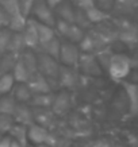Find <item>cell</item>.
I'll use <instances>...</instances> for the list:
<instances>
[{"instance_id":"6da1fadb","label":"cell","mask_w":138,"mask_h":147,"mask_svg":"<svg viewBox=\"0 0 138 147\" xmlns=\"http://www.w3.org/2000/svg\"><path fill=\"white\" fill-rule=\"evenodd\" d=\"M135 67V63L133 62V59L126 55V54H112L111 59L108 62L107 70L108 74L114 81H123L126 77L130 76V73Z\"/></svg>"},{"instance_id":"7a4b0ae2","label":"cell","mask_w":138,"mask_h":147,"mask_svg":"<svg viewBox=\"0 0 138 147\" xmlns=\"http://www.w3.org/2000/svg\"><path fill=\"white\" fill-rule=\"evenodd\" d=\"M58 69H60V63L56 58L50 57L45 53H41L37 55V70L49 81V84L53 81L54 84L57 85Z\"/></svg>"},{"instance_id":"3957f363","label":"cell","mask_w":138,"mask_h":147,"mask_svg":"<svg viewBox=\"0 0 138 147\" xmlns=\"http://www.w3.org/2000/svg\"><path fill=\"white\" fill-rule=\"evenodd\" d=\"M79 57H80V49L76 46V43L69 42V40L61 42L58 61L63 63V65L71 66V67H77Z\"/></svg>"},{"instance_id":"277c9868","label":"cell","mask_w":138,"mask_h":147,"mask_svg":"<svg viewBox=\"0 0 138 147\" xmlns=\"http://www.w3.org/2000/svg\"><path fill=\"white\" fill-rule=\"evenodd\" d=\"M30 12L34 15V19H35L37 22L48 24V26H50V27H53L54 23H56L53 8H52L45 0H35Z\"/></svg>"},{"instance_id":"5b68a950","label":"cell","mask_w":138,"mask_h":147,"mask_svg":"<svg viewBox=\"0 0 138 147\" xmlns=\"http://www.w3.org/2000/svg\"><path fill=\"white\" fill-rule=\"evenodd\" d=\"M54 26L57 27V32L60 35L64 36L69 42H73V43H79L80 39L84 36L83 28L75 24V23H68L65 20L58 19V20H56Z\"/></svg>"},{"instance_id":"8992f818","label":"cell","mask_w":138,"mask_h":147,"mask_svg":"<svg viewBox=\"0 0 138 147\" xmlns=\"http://www.w3.org/2000/svg\"><path fill=\"white\" fill-rule=\"evenodd\" d=\"M77 67H80V70L88 76H100L102 74V66L99 65L98 59L95 57L94 53H84L80 54Z\"/></svg>"},{"instance_id":"52a82bcc","label":"cell","mask_w":138,"mask_h":147,"mask_svg":"<svg viewBox=\"0 0 138 147\" xmlns=\"http://www.w3.org/2000/svg\"><path fill=\"white\" fill-rule=\"evenodd\" d=\"M26 84H27V86H29V89L31 90L33 94L48 93V92H52V90H53L49 84V81L46 80L38 70L30 74V77H29L26 81Z\"/></svg>"},{"instance_id":"ba28073f","label":"cell","mask_w":138,"mask_h":147,"mask_svg":"<svg viewBox=\"0 0 138 147\" xmlns=\"http://www.w3.org/2000/svg\"><path fill=\"white\" fill-rule=\"evenodd\" d=\"M77 84V74L75 71V67L60 65L57 76V86L64 89H72Z\"/></svg>"},{"instance_id":"9c48e42d","label":"cell","mask_w":138,"mask_h":147,"mask_svg":"<svg viewBox=\"0 0 138 147\" xmlns=\"http://www.w3.org/2000/svg\"><path fill=\"white\" fill-rule=\"evenodd\" d=\"M12 119L15 123H19V124H23L29 127L30 124L34 123L31 107H29L27 102H18L12 112Z\"/></svg>"},{"instance_id":"30bf717a","label":"cell","mask_w":138,"mask_h":147,"mask_svg":"<svg viewBox=\"0 0 138 147\" xmlns=\"http://www.w3.org/2000/svg\"><path fill=\"white\" fill-rule=\"evenodd\" d=\"M71 94L68 90H61L60 93L54 94V100L52 104V112L54 115H64L71 109Z\"/></svg>"},{"instance_id":"8fae6325","label":"cell","mask_w":138,"mask_h":147,"mask_svg":"<svg viewBox=\"0 0 138 147\" xmlns=\"http://www.w3.org/2000/svg\"><path fill=\"white\" fill-rule=\"evenodd\" d=\"M123 85L125 93L129 100V111L131 116H135L138 113V85L135 82H130V81H120Z\"/></svg>"},{"instance_id":"7c38bea8","label":"cell","mask_w":138,"mask_h":147,"mask_svg":"<svg viewBox=\"0 0 138 147\" xmlns=\"http://www.w3.org/2000/svg\"><path fill=\"white\" fill-rule=\"evenodd\" d=\"M23 36V42L24 46L29 49H34L39 45V40H38V32H37V27L34 23V19H29L26 22V26L22 31Z\"/></svg>"},{"instance_id":"4fadbf2b","label":"cell","mask_w":138,"mask_h":147,"mask_svg":"<svg viewBox=\"0 0 138 147\" xmlns=\"http://www.w3.org/2000/svg\"><path fill=\"white\" fill-rule=\"evenodd\" d=\"M48 136H49L48 128L37 123H33L27 127V138H29V142H31L33 144H39V143L46 142Z\"/></svg>"},{"instance_id":"5bb4252c","label":"cell","mask_w":138,"mask_h":147,"mask_svg":"<svg viewBox=\"0 0 138 147\" xmlns=\"http://www.w3.org/2000/svg\"><path fill=\"white\" fill-rule=\"evenodd\" d=\"M33 109V117H34V123L42 125L45 128H48L52 121H53L54 113L52 112L50 108H39V107H31Z\"/></svg>"},{"instance_id":"9a60e30c","label":"cell","mask_w":138,"mask_h":147,"mask_svg":"<svg viewBox=\"0 0 138 147\" xmlns=\"http://www.w3.org/2000/svg\"><path fill=\"white\" fill-rule=\"evenodd\" d=\"M8 135L14 140L20 144L22 147H26L29 144V138H27V125L19 124V123H14L12 127L10 128Z\"/></svg>"},{"instance_id":"2e32d148","label":"cell","mask_w":138,"mask_h":147,"mask_svg":"<svg viewBox=\"0 0 138 147\" xmlns=\"http://www.w3.org/2000/svg\"><path fill=\"white\" fill-rule=\"evenodd\" d=\"M10 93L12 94V97L16 100V102H29L33 96L31 90L29 89L26 82H18L16 85H14Z\"/></svg>"},{"instance_id":"e0dca14e","label":"cell","mask_w":138,"mask_h":147,"mask_svg":"<svg viewBox=\"0 0 138 147\" xmlns=\"http://www.w3.org/2000/svg\"><path fill=\"white\" fill-rule=\"evenodd\" d=\"M54 100V93L53 92H48V93H38L33 94L30 101L27 104H30L31 107H39V108H50Z\"/></svg>"},{"instance_id":"ac0fdd59","label":"cell","mask_w":138,"mask_h":147,"mask_svg":"<svg viewBox=\"0 0 138 147\" xmlns=\"http://www.w3.org/2000/svg\"><path fill=\"white\" fill-rule=\"evenodd\" d=\"M54 9H56V12H57L61 20H65L68 23H75V8L72 7L69 1L63 0Z\"/></svg>"},{"instance_id":"d6986e66","label":"cell","mask_w":138,"mask_h":147,"mask_svg":"<svg viewBox=\"0 0 138 147\" xmlns=\"http://www.w3.org/2000/svg\"><path fill=\"white\" fill-rule=\"evenodd\" d=\"M11 73H12L15 82H26L27 78L30 77V71H29V69L26 67V65H24V62L22 61L20 57H18Z\"/></svg>"},{"instance_id":"ffe728a7","label":"cell","mask_w":138,"mask_h":147,"mask_svg":"<svg viewBox=\"0 0 138 147\" xmlns=\"http://www.w3.org/2000/svg\"><path fill=\"white\" fill-rule=\"evenodd\" d=\"M24 47H26V46H24V42H23L22 32L12 31L11 38H10V42H8V46H7V51L19 55V54L24 50Z\"/></svg>"},{"instance_id":"44dd1931","label":"cell","mask_w":138,"mask_h":147,"mask_svg":"<svg viewBox=\"0 0 138 147\" xmlns=\"http://www.w3.org/2000/svg\"><path fill=\"white\" fill-rule=\"evenodd\" d=\"M34 23H35L37 32H38V40H39V45H42V43L48 42V40H50L52 38L56 36V32H54L53 27L48 26V24H44V23H41V22H37L35 19H34Z\"/></svg>"},{"instance_id":"7402d4cb","label":"cell","mask_w":138,"mask_h":147,"mask_svg":"<svg viewBox=\"0 0 138 147\" xmlns=\"http://www.w3.org/2000/svg\"><path fill=\"white\" fill-rule=\"evenodd\" d=\"M16 100L12 97L11 93L7 94H0V113H4V115H11L16 107Z\"/></svg>"},{"instance_id":"603a6c76","label":"cell","mask_w":138,"mask_h":147,"mask_svg":"<svg viewBox=\"0 0 138 147\" xmlns=\"http://www.w3.org/2000/svg\"><path fill=\"white\" fill-rule=\"evenodd\" d=\"M18 57H19L18 54L10 53V51H5V53L1 54V58H0V74L8 73V71L12 70Z\"/></svg>"},{"instance_id":"cb8c5ba5","label":"cell","mask_w":138,"mask_h":147,"mask_svg":"<svg viewBox=\"0 0 138 147\" xmlns=\"http://www.w3.org/2000/svg\"><path fill=\"white\" fill-rule=\"evenodd\" d=\"M60 45H61V42L54 36V38H52L50 40L45 42V43H42V45H39V46H41V49H42V53L48 54V55L56 58V59L58 61V55H60Z\"/></svg>"},{"instance_id":"d4e9b609","label":"cell","mask_w":138,"mask_h":147,"mask_svg":"<svg viewBox=\"0 0 138 147\" xmlns=\"http://www.w3.org/2000/svg\"><path fill=\"white\" fill-rule=\"evenodd\" d=\"M85 16H87V19L89 20V23L92 24V23H100L103 22L104 19H107V12L106 11H103V9L98 8L96 5H94V7H91V8L85 9L84 11Z\"/></svg>"},{"instance_id":"484cf974","label":"cell","mask_w":138,"mask_h":147,"mask_svg":"<svg viewBox=\"0 0 138 147\" xmlns=\"http://www.w3.org/2000/svg\"><path fill=\"white\" fill-rule=\"evenodd\" d=\"M79 45H80L79 47H80V50L83 51V53H94V51H96V50H98L99 43L96 42V39H95L94 36L84 35L80 39Z\"/></svg>"},{"instance_id":"4316f807","label":"cell","mask_w":138,"mask_h":147,"mask_svg":"<svg viewBox=\"0 0 138 147\" xmlns=\"http://www.w3.org/2000/svg\"><path fill=\"white\" fill-rule=\"evenodd\" d=\"M14 85H15V80H14V76L11 71L0 74V94L10 93Z\"/></svg>"},{"instance_id":"83f0119b","label":"cell","mask_w":138,"mask_h":147,"mask_svg":"<svg viewBox=\"0 0 138 147\" xmlns=\"http://www.w3.org/2000/svg\"><path fill=\"white\" fill-rule=\"evenodd\" d=\"M19 57L22 58V61L24 62L26 67L29 69L30 74L37 71V55L30 50H26V51H22L19 54Z\"/></svg>"},{"instance_id":"f1b7e54d","label":"cell","mask_w":138,"mask_h":147,"mask_svg":"<svg viewBox=\"0 0 138 147\" xmlns=\"http://www.w3.org/2000/svg\"><path fill=\"white\" fill-rule=\"evenodd\" d=\"M11 34H12V31L10 30L8 27H3V28H0V53L1 54L7 51V46H8Z\"/></svg>"},{"instance_id":"f546056e","label":"cell","mask_w":138,"mask_h":147,"mask_svg":"<svg viewBox=\"0 0 138 147\" xmlns=\"http://www.w3.org/2000/svg\"><path fill=\"white\" fill-rule=\"evenodd\" d=\"M15 123L11 115H4V113H0V135L8 134L10 128L12 127V124Z\"/></svg>"},{"instance_id":"4dcf8cb0","label":"cell","mask_w":138,"mask_h":147,"mask_svg":"<svg viewBox=\"0 0 138 147\" xmlns=\"http://www.w3.org/2000/svg\"><path fill=\"white\" fill-rule=\"evenodd\" d=\"M137 4H138L137 0H114V7L118 5V8L125 11V12L135 9Z\"/></svg>"},{"instance_id":"1f68e13d","label":"cell","mask_w":138,"mask_h":147,"mask_svg":"<svg viewBox=\"0 0 138 147\" xmlns=\"http://www.w3.org/2000/svg\"><path fill=\"white\" fill-rule=\"evenodd\" d=\"M95 1V5L98 7V8L103 9V11H111L114 8V0H94Z\"/></svg>"},{"instance_id":"d6a6232c","label":"cell","mask_w":138,"mask_h":147,"mask_svg":"<svg viewBox=\"0 0 138 147\" xmlns=\"http://www.w3.org/2000/svg\"><path fill=\"white\" fill-rule=\"evenodd\" d=\"M34 1H35V0H19V4H20V8H22V12L24 16H27V15L30 13Z\"/></svg>"},{"instance_id":"836d02e7","label":"cell","mask_w":138,"mask_h":147,"mask_svg":"<svg viewBox=\"0 0 138 147\" xmlns=\"http://www.w3.org/2000/svg\"><path fill=\"white\" fill-rule=\"evenodd\" d=\"M75 3H76V5H77V8L83 9V11H85V9H88L95 5L94 0H75Z\"/></svg>"},{"instance_id":"e575fe53","label":"cell","mask_w":138,"mask_h":147,"mask_svg":"<svg viewBox=\"0 0 138 147\" xmlns=\"http://www.w3.org/2000/svg\"><path fill=\"white\" fill-rule=\"evenodd\" d=\"M8 15L7 12L4 11V8L0 5V28H3V27H8Z\"/></svg>"},{"instance_id":"d590c367","label":"cell","mask_w":138,"mask_h":147,"mask_svg":"<svg viewBox=\"0 0 138 147\" xmlns=\"http://www.w3.org/2000/svg\"><path fill=\"white\" fill-rule=\"evenodd\" d=\"M11 140L12 139L10 135H0V147H10Z\"/></svg>"},{"instance_id":"8d00e7d4","label":"cell","mask_w":138,"mask_h":147,"mask_svg":"<svg viewBox=\"0 0 138 147\" xmlns=\"http://www.w3.org/2000/svg\"><path fill=\"white\" fill-rule=\"evenodd\" d=\"M92 147H112L110 144L108 140H104V139H99L96 142H92Z\"/></svg>"},{"instance_id":"74e56055","label":"cell","mask_w":138,"mask_h":147,"mask_svg":"<svg viewBox=\"0 0 138 147\" xmlns=\"http://www.w3.org/2000/svg\"><path fill=\"white\" fill-rule=\"evenodd\" d=\"M45 1H46V3H48V4H49L50 7L54 9L58 4H60V3H61V1H63V0H45Z\"/></svg>"},{"instance_id":"f35d334b","label":"cell","mask_w":138,"mask_h":147,"mask_svg":"<svg viewBox=\"0 0 138 147\" xmlns=\"http://www.w3.org/2000/svg\"><path fill=\"white\" fill-rule=\"evenodd\" d=\"M11 139H12V138H11ZM10 147H22V146H20V144H19L16 140H14V139H12V140H11V144H10Z\"/></svg>"},{"instance_id":"ab89813d","label":"cell","mask_w":138,"mask_h":147,"mask_svg":"<svg viewBox=\"0 0 138 147\" xmlns=\"http://www.w3.org/2000/svg\"><path fill=\"white\" fill-rule=\"evenodd\" d=\"M35 147H52V146L48 144L46 142H44V143H39V144H35Z\"/></svg>"},{"instance_id":"60d3db41","label":"cell","mask_w":138,"mask_h":147,"mask_svg":"<svg viewBox=\"0 0 138 147\" xmlns=\"http://www.w3.org/2000/svg\"><path fill=\"white\" fill-rule=\"evenodd\" d=\"M112 147H126V146H120V144H116V146H112Z\"/></svg>"},{"instance_id":"b9f144b4","label":"cell","mask_w":138,"mask_h":147,"mask_svg":"<svg viewBox=\"0 0 138 147\" xmlns=\"http://www.w3.org/2000/svg\"><path fill=\"white\" fill-rule=\"evenodd\" d=\"M26 147H35V146H30V143H29V144H27Z\"/></svg>"},{"instance_id":"7bdbcfd3","label":"cell","mask_w":138,"mask_h":147,"mask_svg":"<svg viewBox=\"0 0 138 147\" xmlns=\"http://www.w3.org/2000/svg\"><path fill=\"white\" fill-rule=\"evenodd\" d=\"M0 58H1V53H0Z\"/></svg>"},{"instance_id":"ee69618b","label":"cell","mask_w":138,"mask_h":147,"mask_svg":"<svg viewBox=\"0 0 138 147\" xmlns=\"http://www.w3.org/2000/svg\"><path fill=\"white\" fill-rule=\"evenodd\" d=\"M69 147H71V146H69Z\"/></svg>"}]
</instances>
